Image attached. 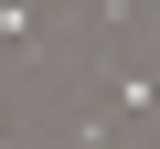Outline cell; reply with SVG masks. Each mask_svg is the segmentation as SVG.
<instances>
[{
	"label": "cell",
	"instance_id": "cell-1",
	"mask_svg": "<svg viewBox=\"0 0 160 149\" xmlns=\"http://www.w3.org/2000/svg\"><path fill=\"white\" fill-rule=\"evenodd\" d=\"M107 138H118V107H86V117L64 128V149H107Z\"/></svg>",
	"mask_w": 160,
	"mask_h": 149
}]
</instances>
